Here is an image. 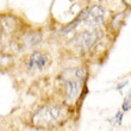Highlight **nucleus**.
<instances>
[{
    "label": "nucleus",
    "mask_w": 131,
    "mask_h": 131,
    "mask_svg": "<svg viewBox=\"0 0 131 131\" xmlns=\"http://www.w3.org/2000/svg\"><path fill=\"white\" fill-rule=\"evenodd\" d=\"M39 41H41V32H38V31L29 32L24 37V42L26 47H32V45L37 44Z\"/></svg>",
    "instance_id": "nucleus-7"
},
{
    "label": "nucleus",
    "mask_w": 131,
    "mask_h": 131,
    "mask_svg": "<svg viewBox=\"0 0 131 131\" xmlns=\"http://www.w3.org/2000/svg\"><path fill=\"white\" fill-rule=\"evenodd\" d=\"M61 116H62L61 108L56 106H44L34 114L32 124L37 128H47L57 123Z\"/></svg>",
    "instance_id": "nucleus-1"
},
{
    "label": "nucleus",
    "mask_w": 131,
    "mask_h": 131,
    "mask_svg": "<svg viewBox=\"0 0 131 131\" xmlns=\"http://www.w3.org/2000/svg\"><path fill=\"white\" fill-rule=\"evenodd\" d=\"M104 16H105V11H104L103 7L93 6L92 8L88 10V13H87L86 18H85V21H86L87 25L94 26V25H98L103 21Z\"/></svg>",
    "instance_id": "nucleus-3"
},
{
    "label": "nucleus",
    "mask_w": 131,
    "mask_h": 131,
    "mask_svg": "<svg viewBox=\"0 0 131 131\" xmlns=\"http://www.w3.org/2000/svg\"><path fill=\"white\" fill-rule=\"evenodd\" d=\"M4 64V57H0V66Z\"/></svg>",
    "instance_id": "nucleus-11"
},
{
    "label": "nucleus",
    "mask_w": 131,
    "mask_h": 131,
    "mask_svg": "<svg viewBox=\"0 0 131 131\" xmlns=\"http://www.w3.org/2000/svg\"><path fill=\"white\" fill-rule=\"evenodd\" d=\"M80 83L78 81H72L69 80L66 83V93H67V99L68 100H74L78 97V92H79Z\"/></svg>",
    "instance_id": "nucleus-5"
},
{
    "label": "nucleus",
    "mask_w": 131,
    "mask_h": 131,
    "mask_svg": "<svg viewBox=\"0 0 131 131\" xmlns=\"http://www.w3.org/2000/svg\"><path fill=\"white\" fill-rule=\"evenodd\" d=\"M126 83H128V82H126V81H125V82H124V83H122L121 86L118 87V90H122V88H123V87H124V86H125V85H126Z\"/></svg>",
    "instance_id": "nucleus-10"
},
{
    "label": "nucleus",
    "mask_w": 131,
    "mask_h": 131,
    "mask_svg": "<svg viewBox=\"0 0 131 131\" xmlns=\"http://www.w3.org/2000/svg\"><path fill=\"white\" fill-rule=\"evenodd\" d=\"M87 13H88V8H85V10H82L81 12H80V14L78 16V17L74 19V21H72L69 25H67L66 28H63L62 32H64V34H67V32H70L72 30H74V29L78 26V25L81 23L82 20H85V18H86Z\"/></svg>",
    "instance_id": "nucleus-6"
},
{
    "label": "nucleus",
    "mask_w": 131,
    "mask_h": 131,
    "mask_svg": "<svg viewBox=\"0 0 131 131\" xmlns=\"http://www.w3.org/2000/svg\"><path fill=\"white\" fill-rule=\"evenodd\" d=\"M131 108V99H126L123 104V110L124 111H128Z\"/></svg>",
    "instance_id": "nucleus-9"
},
{
    "label": "nucleus",
    "mask_w": 131,
    "mask_h": 131,
    "mask_svg": "<svg viewBox=\"0 0 131 131\" xmlns=\"http://www.w3.org/2000/svg\"><path fill=\"white\" fill-rule=\"evenodd\" d=\"M47 63V56L43 55L42 52L39 51H35L34 54L30 57V61H29V67L32 68V67H37V68H43Z\"/></svg>",
    "instance_id": "nucleus-4"
},
{
    "label": "nucleus",
    "mask_w": 131,
    "mask_h": 131,
    "mask_svg": "<svg viewBox=\"0 0 131 131\" xmlns=\"http://www.w3.org/2000/svg\"><path fill=\"white\" fill-rule=\"evenodd\" d=\"M100 37V34L98 30L93 31H85L81 32L74 38V42L76 43L78 47L82 49H90L92 45L97 42V39Z\"/></svg>",
    "instance_id": "nucleus-2"
},
{
    "label": "nucleus",
    "mask_w": 131,
    "mask_h": 131,
    "mask_svg": "<svg viewBox=\"0 0 131 131\" xmlns=\"http://www.w3.org/2000/svg\"><path fill=\"white\" fill-rule=\"evenodd\" d=\"M122 118H123V114H122V112H118L116 116H114L112 119H111V123L113 125H121L122 124Z\"/></svg>",
    "instance_id": "nucleus-8"
}]
</instances>
